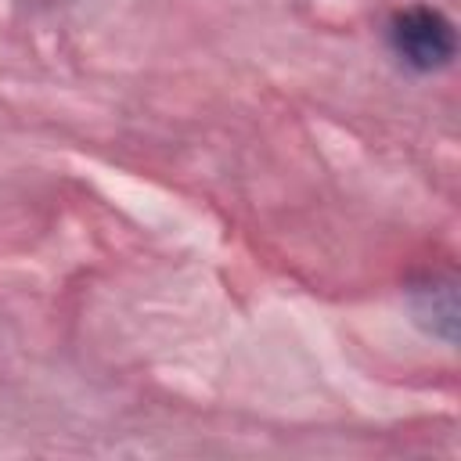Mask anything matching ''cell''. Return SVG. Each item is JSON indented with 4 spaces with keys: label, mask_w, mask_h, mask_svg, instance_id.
<instances>
[{
    "label": "cell",
    "mask_w": 461,
    "mask_h": 461,
    "mask_svg": "<svg viewBox=\"0 0 461 461\" xmlns=\"http://www.w3.org/2000/svg\"><path fill=\"white\" fill-rule=\"evenodd\" d=\"M389 43L396 58L414 72H439L457 54L454 22L439 7H429V4L396 11L389 22Z\"/></svg>",
    "instance_id": "6da1fadb"
},
{
    "label": "cell",
    "mask_w": 461,
    "mask_h": 461,
    "mask_svg": "<svg viewBox=\"0 0 461 461\" xmlns=\"http://www.w3.org/2000/svg\"><path fill=\"white\" fill-rule=\"evenodd\" d=\"M411 313L418 328H425L432 339H443L447 346L457 342V288L454 281H429L411 292Z\"/></svg>",
    "instance_id": "7a4b0ae2"
}]
</instances>
